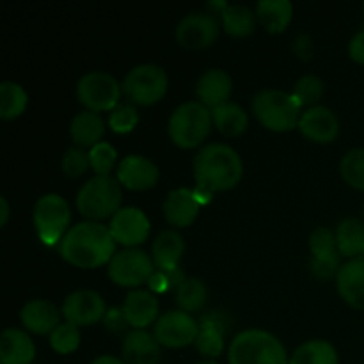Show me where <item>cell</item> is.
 I'll list each match as a JSON object with an SVG mask.
<instances>
[{
  "label": "cell",
  "mask_w": 364,
  "mask_h": 364,
  "mask_svg": "<svg viewBox=\"0 0 364 364\" xmlns=\"http://www.w3.org/2000/svg\"><path fill=\"white\" fill-rule=\"evenodd\" d=\"M230 326H231L230 316H228L224 311H219V309L205 313V315L199 318V327H215V329L223 331L224 334L230 331Z\"/></svg>",
  "instance_id": "obj_43"
},
{
  "label": "cell",
  "mask_w": 364,
  "mask_h": 364,
  "mask_svg": "<svg viewBox=\"0 0 364 364\" xmlns=\"http://www.w3.org/2000/svg\"><path fill=\"white\" fill-rule=\"evenodd\" d=\"M155 270V262L144 251L124 249V251L114 255L107 274L117 287L135 288L142 283H148Z\"/></svg>",
  "instance_id": "obj_10"
},
{
  "label": "cell",
  "mask_w": 364,
  "mask_h": 364,
  "mask_svg": "<svg viewBox=\"0 0 364 364\" xmlns=\"http://www.w3.org/2000/svg\"><path fill=\"white\" fill-rule=\"evenodd\" d=\"M123 92L119 82L105 71L85 73L77 84V98L91 112H112L119 105V96Z\"/></svg>",
  "instance_id": "obj_9"
},
{
  "label": "cell",
  "mask_w": 364,
  "mask_h": 364,
  "mask_svg": "<svg viewBox=\"0 0 364 364\" xmlns=\"http://www.w3.org/2000/svg\"><path fill=\"white\" fill-rule=\"evenodd\" d=\"M220 23L210 13H191L178 23L176 41L187 50H203L219 38Z\"/></svg>",
  "instance_id": "obj_12"
},
{
  "label": "cell",
  "mask_w": 364,
  "mask_h": 364,
  "mask_svg": "<svg viewBox=\"0 0 364 364\" xmlns=\"http://www.w3.org/2000/svg\"><path fill=\"white\" fill-rule=\"evenodd\" d=\"M28 105V95L16 82H2L0 84V117L11 121L20 117Z\"/></svg>",
  "instance_id": "obj_31"
},
{
  "label": "cell",
  "mask_w": 364,
  "mask_h": 364,
  "mask_svg": "<svg viewBox=\"0 0 364 364\" xmlns=\"http://www.w3.org/2000/svg\"><path fill=\"white\" fill-rule=\"evenodd\" d=\"M212 110L201 102L181 103L169 119V137L178 148L194 149L212 130Z\"/></svg>",
  "instance_id": "obj_4"
},
{
  "label": "cell",
  "mask_w": 364,
  "mask_h": 364,
  "mask_svg": "<svg viewBox=\"0 0 364 364\" xmlns=\"http://www.w3.org/2000/svg\"><path fill=\"white\" fill-rule=\"evenodd\" d=\"M340 256L341 255H334V256H326V258H311V274L316 277V279H333V277L338 276L340 272L341 265H340Z\"/></svg>",
  "instance_id": "obj_41"
},
{
  "label": "cell",
  "mask_w": 364,
  "mask_h": 364,
  "mask_svg": "<svg viewBox=\"0 0 364 364\" xmlns=\"http://www.w3.org/2000/svg\"><path fill=\"white\" fill-rule=\"evenodd\" d=\"M139 123V112L134 103H123L117 105L109 116L110 130L116 134H130Z\"/></svg>",
  "instance_id": "obj_39"
},
{
  "label": "cell",
  "mask_w": 364,
  "mask_h": 364,
  "mask_svg": "<svg viewBox=\"0 0 364 364\" xmlns=\"http://www.w3.org/2000/svg\"><path fill=\"white\" fill-rule=\"evenodd\" d=\"M290 364H338V352L329 341H306L291 354Z\"/></svg>",
  "instance_id": "obj_30"
},
{
  "label": "cell",
  "mask_w": 364,
  "mask_h": 364,
  "mask_svg": "<svg viewBox=\"0 0 364 364\" xmlns=\"http://www.w3.org/2000/svg\"><path fill=\"white\" fill-rule=\"evenodd\" d=\"M294 52H295V55L301 57L302 60L311 59V55H313V39L309 38V36H306V34L299 36V38L295 39V43H294Z\"/></svg>",
  "instance_id": "obj_46"
},
{
  "label": "cell",
  "mask_w": 364,
  "mask_h": 364,
  "mask_svg": "<svg viewBox=\"0 0 364 364\" xmlns=\"http://www.w3.org/2000/svg\"><path fill=\"white\" fill-rule=\"evenodd\" d=\"M103 326H105V329L109 331V333H114V334L127 331L128 320L127 316H124L123 308L107 309L105 316H103Z\"/></svg>",
  "instance_id": "obj_42"
},
{
  "label": "cell",
  "mask_w": 364,
  "mask_h": 364,
  "mask_svg": "<svg viewBox=\"0 0 364 364\" xmlns=\"http://www.w3.org/2000/svg\"><path fill=\"white\" fill-rule=\"evenodd\" d=\"M105 134V121L98 112L84 110L71 119L70 135L77 148H95Z\"/></svg>",
  "instance_id": "obj_24"
},
{
  "label": "cell",
  "mask_w": 364,
  "mask_h": 364,
  "mask_svg": "<svg viewBox=\"0 0 364 364\" xmlns=\"http://www.w3.org/2000/svg\"><path fill=\"white\" fill-rule=\"evenodd\" d=\"M149 291L151 294H166V291L174 290L173 281H171L169 274L166 270H155V274L151 276V279L148 281Z\"/></svg>",
  "instance_id": "obj_44"
},
{
  "label": "cell",
  "mask_w": 364,
  "mask_h": 364,
  "mask_svg": "<svg viewBox=\"0 0 364 364\" xmlns=\"http://www.w3.org/2000/svg\"><path fill=\"white\" fill-rule=\"evenodd\" d=\"M199 205L196 192L192 188H176L169 192L167 199L164 201V215L166 220L174 228H187L198 217Z\"/></svg>",
  "instance_id": "obj_19"
},
{
  "label": "cell",
  "mask_w": 364,
  "mask_h": 364,
  "mask_svg": "<svg viewBox=\"0 0 364 364\" xmlns=\"http://www.w3.org/2000/svg\"><path fill=\"white\" fill-rule=\"evenodd\" d=\"M63 173L68 178H78L91 167V160H89V151L84 148H70L63 156Z\"/></svg>",
  "instance_id": "obj_40"
},
{
  "label": "cell",
  "mask_w": 364,
  "mask_h": 364,
  "mask_svg": "<svg viewBox=\"0 0 364 364\" xmlns=\"http://www.w3.org/2000/svg\"><path fill=\"white\" fill-rule=\"evenodd\" d=\"M20 320L28 333L52 334L60 326V311L53 302L34 299L21 308Z\"/></svg>",
  "instance_id": "obj_17"
},
{
  "label": "cell",
  "mask_w": 364,
  "mask_h": 364,
  "mask_svg": "<svg viewBox=\"0 0 364 364\" xmlns=\"http://www.w3.org/2000/svg\"><path fill=\"white\" fill-rule=\"evenodd\" d=\"M64 262L78 269H98L116 255V240L100 223H80L71 228L59 245Z\"/></svg>",
  "instance_id": "obj_1"
},
{
  "label": "cell",
  "mask_w": 364,
  "mask_h": 364,
  "mask_svg": "<svg viewBox=\"0 0 364 364\" xmlns=\"http://www.w3.org/2000/svg\"><path fill=\"white\" fill-rule=\"evenodd\" d=\"M244 176V164L238 153L226 144H208L194 159L198 187L208 192L231 191Z\"/></svg>",
  "instance_id": "obj_2"
},
{
  "label": "cell",
  "mask_w": 364,
  "mask_h": 364,
  "mask_svg": "<svg viewBox=\"0 0 364 364\" xmlns=\"http://www.w3.org/2000/svg\"><path fill=\"white\" fill-rule=\"evenodd\" d=\"M110 235L116 240V244L124 245V247H137L146 238L149 237L151 224L142 210L128 206L121 208L116 215L110 219Z\"/></svg>",
  "instance_id": "obj_14"
},
{
  "label": "cell",
  "mask_w": 364,
  "mask_h": 364,
  "mask_svg": "<svg viewBox=\"0 0 364 364\" xmlns=\"http://www.w3.org/2000/svg\"><path fill=\"white\" fill-rule=\"evenodd\" d=\"M36 358V347L28 333L21 329L2 331L0 334V363L2 364H31Z\"/></svg>",
  "instance_id": "obj_23"
},
{
  "label": "cell",
  "mask_w": 364,
  "mask_h": 364,
  "mask_svg": "<svg viewBox=\"0 0 364 364\" xmlns=\"http://www.w3.org/2000/svg\"><path fill=\"white\" fill-rule=\"evenodd\" d=\"M206 299H208V290L205 283L194 277H187L180 288L176 290V302L181 311L196 313L205 308Z\"/></svg>",
  "instance_id": "obj_32"
},
{
  "label": "cell",
  "mask_w": 364,
  "mask_h": 364,
  "mask_svg": "<svg viewBox=\"0 0 364 364\" xmlns=\"http://www.w3.org/2000/svg\"><path fill=\"white\" fill-rule=\"evenodd\" d=\"M341 178L350 187L364 192V148L348 151L340 164Z\"/></svg>",
  "instance_id": "obj_34"
},
{
  "label": "cell",
  "mask_w": 364,
  "mask_h": 364,
  "mask_svg": "<svg viewBox=\"0 0 364 364\" xmlns=\"http://www.w3.org/2000/svg\"><path fill=\"white\" fill-rule=\"evenodd\" d=\"M66 322L77 327L92 326L105 316V301L100 294L92 290H78L68 295L60 309Z\"/></svg>",
  "instance_id": "obj_13"
},
{
  "label": "cell",
  "mask_w": 364,
  "mask_h": 364,
  "mask_svg": "<svg viewBox=\"0 0 364 364\" xmlns=\"http://www.w3.org/2000/svg\"><path fill=\"white\" fill-rule=\"evenodd\" d=\"M363 213H364V208H363Z\"/></svg>",
  "instance_id": "obj_52"
},
{
  "label": "cell",
  "mask_w": 364,
  "mask_h": 364,
  "mask_svg": "<svg viewBox=\"0 0 364 364\" xmlns=\"http://www.w3.org/2000/svg\"><path fill=\"white\" fill-rule=\"evenodd\" d=\"M299 130L316 144H331L340 134V121L331 109L316 105L301 114Z\"/></svg>",
  "instance_id": "obj_16"
},
{
  "label": "cell",
  "mask_w": 364,
  "mask_h": 364,
  "mask_svg": "<svg viewBox=\"0 0 364 364\" xmlns=\"http://www.w3.org/2000/svg\"><path fill=\"white\" fill-rule=\"evenodd\" d=\"M256 16L270 34H281L294 18V6L288 0H263L256 6Z\"/></svg>",
  "instance_id": "obj_26"
},
{
  "label": "cell",
  "mask_w": 364,
  "mask_h": 364,
  "mask_svg": "<svg viewBox=\"0 0 364 364\" xmlns=\"http://www.w3.org/2000/svg\"><path fill=\"white\" fill-rule=\"evenodd\" d=\"M228 359L230 364H290L284 345L262 329L237 334L230 345Z\"/></svg>",
  "instance_id": "obj_3"
},
{
  "label": "cell",
  "mask_w": 364,
  "mask_h": 364,
  "mask_svg": "<svg viewBox=\"0 0 364 364\" xmlns=\"http://www.w3.org/2000/svg\"><path fill=\"white\" fill-rule=\"evenodd\" d=\"M117 151L109 142H100L95 148L89 149V160H91V169L96 176H110V171L116 164Z\"/></svg>",
  "instance_id": "obj_37"
},
{
  "label": "cell",
  "mask_w": 364,
  "mask_h": 364,
  "mask_svg": "<svg viewBox=\"0 0 364 364\" xmlns=\"http://www.w3.org/2000/svg\"><path fill=\"white\" fill-rule=\"evenodd\" d=\"M224 336L226 334L215 327H199L198 340L194 345L199 354L205 355L206 359H215L224 352Z\"/></svg>",
  "instance_id": "obj_36"
},
{
  "label": "cell",
  "mask_w": 364,
  "mask_h": 364,
  "mask_svg": "<svg viewBox=\"0 0 364 364\" xmlns=\"http://www.w3.org/2000/svg\"><path fill=\"white\" fill-rule=\"evenodd\" d=\"M123 311L128 326L137 331H146L151 323H156L159 316V301L151 291L134 290L127 295L123 302Z\"/></svg>",
  "instance_id": "obj_20"
},
{
  "label": "cell",
  "mask_w": 364,
  "mask_h": 364,
  "mask_svg": "<svg viewBox=\"0 0 364 364\" xmlns=\"http://www.w3.org/2000/svg\"><path fill=\"white\" fill-rule=\"evenodd\" d=\"M80 345V331L77 326L70 322H64L50 334V347L57 352V354H73Z\"/></svg>",
  "instance_id": "obj_35"
},
{
  "label": "cell",
  "mask_w": 364,
  "mask_h": 364,
  "mask_svg": "<svg viewBox=\"0 0 364 364\" xmlns=\"http://www.w3.org/2000/svg\"><path fill=\"white\" fill-rule=\"evenodd\" d=\"M34 228L39 240L48 247L63 242L70 230L71 210L66 199L59 194H46L34 206Z\"/></svg>",
  "instance_id": "obj_7"
},
{
  "label": "cell",
  "mask_w": 364,
  "mask_h": 364,
  "mask_svg": "<svg viewBox=\"0 0 364 364\" xmlns=\"http://www.w3.org/2000/svg\"><path fill=\"white\" fill-rule=\"evenodd\" d=\"M123 192L117 178L95 176L78 191L77 208L92 223L114 217L121 210Z\"/></svg>",
  "instance_id": "obj_5"
},
{
  "label": "cell",
  "mask_w": 364,
  "mask_h": 364,
  "mask_svg": "<svg viewBox=\"0 0 364 364\" xmlns=\"http://www.w3.org/2000/svg\"><path fill=\"white\" fill-rule=\"evenodd\" d=\"M340 297L354 309L364 311V259L354 258L343 263L336 276Z\"/></svg>",
  "instance_id": "obj_18"
},
{
  "label": "cell",
  "mask_w": 364,
  "mask_h": 364,
  "mask_svg": "<svg viewBox=\"0 0 364 364\" xmlns=\"http://www.w3.org/2000/svg\"><path fill=\"white\" fill-rule=\"evenodd\" d=\"M252 112L256 119L272 132H290L299 127L301 105L291 92L265 89L252 98Z\"/></svg>",
  "instance_id": "obj_6"
},
{
  "label": "cell",
  "mask_w": 364,
  "mask_h": 364,
  "mask_svg": "<svg viewBox=\"0 0 364 364\" xmlns=\"http://www.w3.org/2000/svg\"><path fill=\"white\" fill-rule=\"evenodd\" d=\"M309 251L313 258H326V256L340 255L338 251L336 233L331 231L329 228H318L309 237Z\"/></svg>",
  "instance_id": "obj_38"
},
{
  "label": "cell",
  "mask_w": 364,
  "mask_h": 364,
  "mask_svg": "<svg viewBox=\"0 0 364 364\" xmlns=\"http://www.w3.org/2000/svg\"><path fill=\"white\" fill-rule=\"evenodd\" d=\"M348 55L354 63L364 66V28H361L348 43Z\"/></svg>",
  "instance_id": "obj_45"
},
{
  "label": "cell",
  "mask_w": 364,
  "mask_h": 364,
  "mask_svg": "<svg viewBox=\"0 0 364 364\" xmlns=\"http://www.w3.org/2000/svg\"><path fill=\"white\" fill-rule=\"evenodd\" d=\"M361 258L364 259V249H363V255H361Z\"/></svg>",
  "instance_id": "obj_50"
},
{
  "label": "cell",
  "mask_w": 364,
  "mask_h": 364,
  "mask_svg": "<svg viewBox=\"0 0 364 364\" xmlns=\"http://www.w3.org/2000/svg\"><path fill=\"white\" fill-rule=\"evenodd\" d=\"M160 347L155 334L146 331L134 329L127 334L123 341V363L124 364H159L160 363Z\"/></svg>",
  "instance_id": "obj_22"
},
{
  "label": "cell",
  "mask_w": 364,
  "mask_h": 364,
  "mask_svg": "<svg viewBox=\"0 0 364 364\" xmlns=\"http://www.w3.org/2000/svg\"><path fill=\"white\" fill-rule=\"evenodd\" d=\"M291 96L297 100L301 109L302 107H308V109L316 107L315 103H318L323 96V82L316 75H304L294 85Z\"/></svg>",
  "instance_id": "obj_33"
},
{
  "label": "cell",
  "mask_w": 364,
  "mask_h": 364,
  "mask_svg": "<svg viewBox=\"0 0 364 364\" xmlns=\"http://www.w3.org/2000/svg\"><path fill=\"white\" fill-rule=\"evenodd\" d=\"M153 334L162 347L183 348L198 340L199 322L192 318L191 313L176 309L159 316Z\"/></svg>",
  "instance_id": "obj_11"
},
{
  "label": "cell",
  "mask_w": 364,
  "mask_h": 364,
  "mask_svg": "<svg viewBox=\"0 0 364 364\" xmlns=\"http://www.w3.org/2000/svg\"><path fill=\"white\" fill-rule=\"evenodd\" d=\"M338 251L348 259L361 258L364 249V224L358 219H345L336 228Z\"/></svg>",
  "instance_id": "obj_28"
},
{
  "label": "cell",
  "mask_w": 364,
  "mask_h": 364,
  "mask_svg": "<svg viewBox=\"0 0 364 364\" xmlns=\"http://www.w3.org/2000/svg\"><path fill=\"white\" fill-rule=\"evenodd\" d=\"M167 85H169V78L164 68L156 64H139L128 71L121 87H123V95L134 105L149 107L159 103L166 96Z\"/></svg>",
  "instance_id": "obj_8"
},
{
  "label": "cell",
  "mask_w": 364,
  "mask_h": 364,
  "mask_svg": "<svg viewBox=\"0 0 364 364\" xmlns=\"http://www.w3.org/2000/svg\"><path fill=\"white\" fill-rule=\"evenodd\" d=\"M231 91H233L231 77L226 71L220 70V68H213V70L205 71V73L199 77L198 87H196L199 102L205 107H208L210 110L228 103Z\"/></svg>",
  "instance_id": "obj_21"
},
{
  "label": "cell",
  "mask_w": 364,
  "mask_h": 364,
  "mask_svg": "<svg viewBox=\"0 0 364 364\" xmlns=\"http://www.w3.org/2000/svg\"><path fill=\"white\" fill-rule=\"evenodd\" d=\"M212 119L217 130L228 137H238L247 130L249 117L245 110L237 103H224V105L212 109Z\"/></svg>",
  "instance_id": "obj_27"
},
{
  "label": "cell",
  "mask_w": 364,
  "mask_h": 364,
  "mask_svg": "<svg viewBox=\"0 0 364 364\" xmlns=\"http://www.w3.org/2000/svg\"><path fill=\"white\" fill-rule=\"evenodd\" d=\"M9 203H7L6 198H0V226H6V224L9 223Z\"/></svg>",
  "instance_id": "obj_47"
},
{
  "label": "cell",
  "mask_w": 364,
  "mask_h": 364,
  "mask_svg": "<svg viewBox=\"0 0 364 364\" xmlns=\"http://www.w3.org/2000/svg\"><path fill=\"white\" fill-rule=\"evenodd\" d=\"M256 16L255 11L249 9L247 6H231L228 4L226 9L220 13V23H223V28L233 38H247L255 32L256 28Z\"/></svg>",
  "instance_id": "obj_29"
},
{
  "label": "cell",
  "mask_w": 364,
  "mask_h": 364,
  "mask_svg": "<svg viewBox=\"0 0 364 364\" xmlns=\"http://www.w3.org/2000/svg\"><path fill=\"white\" fill-rule=\"evenodd\" d=\"M363 11H364V6H363Z\"/></svg>",
  "instance_id": "obj_51"
},
{
  "label": "cell",
  "mask_w": 364,
  "mask_h": 364,
  "mask_svg": "<svg viewBox=\"0 0 364 364\" xmlns=\"http://www.w3.org/2000/svg\"><path fill=\"white\" fill-rule=\"evenodd\" d=\"M91 364H124V363L123 359H117L114 358V355H100V358H96Z\"/></svg>",
  "instance_id": "obj_48"
},
{
  "label": "cell",
  "mask_w": 364,
  "mask_h": 364,
  "mask_svg": "<svg viewBox=\"0 0 364 364\" xmlns=\"http://www.w3.org/2000/svg\"><path fill=\"white\" fill-rule=\"evenodd\" d=\"M117 181L128 191L142 192L149 191L156 185L160 178V171L153 160L142 155H130L117 166Z\"/></svg>",
  "instance_id": "obj_15"
},
{
  "label": "cell",
  "mask_w": 364,
  "mask_h": 364,
  "mask_svg": "<svg viewBox=\"0 0 364 364\" xmlns=\"http://www.w3.org/2000/svg\"><path fill=\"white\" fill-rule=\"evenodd\" d=\"M198 364H219V363L213 361V359H206V361H201V363H198Z\"/></svg>",
  "instance_id": "obj_49"
},
{
  "label": "cell",
  "mask_w": 364,
  "mask_h": 364,
  "mask_svg": "<svg viewBox=\"0 0 364 364\" xmlns=\"http://www.w3.org/2000/svg\"><path fill=\"white\" fill-rule=\"evenodd\" d=\"M185 252V242L178 231L166 230L153 242V262L159 270L178 269Z\"/></svg>",
  "instance_id": "obj_25"
}]
</instances>
